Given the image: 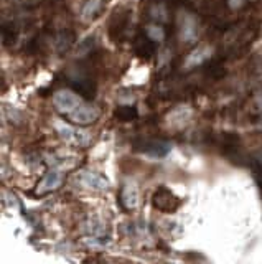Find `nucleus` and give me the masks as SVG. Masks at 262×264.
Returning <instances> with one entry per match:
<instances>
[{
  "label": "nucleus",
  "instance_id": "nucleus-6",
  "mask_svg": "<svg viewBox=\"0 0 262 264\" xmlns=\"http://www.w3.org/2000/svg\"><path fill=\"white\" fill-rule=\"evenodd\" d=\"M180 200L173 195L172 190H168L165 187H160L158 190L153 193V205L162 211H173L178 206Z\"/></svg>",
  "mask_w": 262,
  "mask_h": 264
},
{
  "label": "nucleus",
  "instance_id": "nucleus-3",
  "mask_svg": "<svg viewBox=\"0 0 262 264\" xmlns=\"http://www.w3.org/2000/svg\"><path fill=\"white\" fill-rule=\"evenodd\" d=\"M135 150L147 157L152 159H162L172 150L170 142H165V140H142V142L135 144Z\"/></svg>",
  "mask_w": 262,
  "mask_h": 264
},
{
  "label": "nucleus",
  "instance_id": "nucleus-7",
  "mask_svg": "<svg viewBox=\"0 0 262 264\" xmlns=\"http://www.w3.org/2000/svg\"><path fill=\"white\" fill-rule=\"evenodd\" d=\"M64 180V175L61 170H50L46 175L43 177V180L38 183L36 187V193L38 195H45V193H50V192H55L56 188L61 187V183Z\"/></svg>",
  "mask_w": 262,
  "mask_h": 264
},
{
  "label": "nucleus",
  "instance_id": "nucleus-13",
  "mask_svg": "<svg viewBox=\"0 0 262 264\" xmlns=\"http://www.w3.org/2000/svg\"><path fill=\"white\" fill-rule=\"evenodd\" d=\"M153 43L155 41L150 40V41H147V40H139V43H137V48H135V51L140 55V56H145V58H150V56L155 53V46H153Z\"/></svg>",
  "mask_w": 262,
  "mask_h": 264
},
{
  "label": "nucleus",
  "instance_id": "nucleus-1",
  "mask_svg": "<svg viewBox=\"0 0 262 264\" xmlns=\"http://www.w3.org/2000/svg\"><path fill=\"white\" fill-rule=\"evenodd\" d=\"M55 127H56V132L58 135L61 137V140H64L66 144L69 145H74V147H87L91 144V134L84 129H79V127H74V126H69L66 122H59L56 121L55 122Z\"/></svg>",
  "mask_w": 262,
  "mask_h": 264
},
{
  "label": "nucleus",
  "instance_id": "nucleus-4",
  "mask_svg": "<svg viewBox=\"0 0 262 264\" xmlns=\"http://www.w3.org/2000/svg\"><path fill=\"white\" fill-rule=\"evenodd\" d=\"M69 116V121L73 124H78V126H87V124H92V122L97 121L99 117V111L97 107H94L92 104H79L76 109H74Z\"/></svg>",
  "mask_w": 262,
  "mask_h": 264
},
{
  "label": "nucleus",
  "instance_id": "nucleus-11",
  "mask_svg": "<svg viewBox=\"0 0 262 264\" xmlns=\"http://www.w3.org/2000/svg\"><path fill=\"white\" fill-rule=\"evenodd\" d=\"M101 8H102V0H87L86 5L83 7V20L92 22L99 15Z\"/></svg>",
  "mask_w": 262,
  "mask_h": 264
},
{
  "label": "nucleus",
  "instance_id": "nucleus-8",
  "mask_svg": "<svg viewBox=\"0 0 262 264\" xmlns=\"http://www.w3.org/2000/svg\"><path fill=\"white\" fill-rule=\"evenodd\" d=\"M209 56H211V48H208V46H200V48L191 51L188 55V58L185 60V68L190 69V68H195V66L203 65L204 61L209 60Z\"/></svg>",
  "mask_w": 262,
  "mask_h": 264
},
{
  "label": "nucleus",
  "instance_id": "nucleus-14",
  "mask_svg": "<svg viewBox=\"0 0 262 264\" xmlns=\"http://www.w3.org/2000/svg\"><path fill=\"white\" fill-rule=\"evenodd\" d=\"M145 32H147L148 38L153 40L155 43H160V41L165 40V32H163V28L160 25H148L145 28Z\"/></svg>",
  "mask_w": 262,
  "mask_h": 264
},
{
  "label": "nucleus",
  "instance_id": "nucleus-9",
  "mask_svg": "<svg viewBox=\"0 0 262 264\" xmlns=\"http://www.w3.org/2000/svg\"><path fill=\"white\" fill-rule=\"evenodd\" d=\"M120 201L127 210H134L139 205V190L134 183H127L120 193Z\"/></svg>",
  "mask_w": 262,
  "mask_h": 264
},
{
  "label": "nucleus",
  "instance_id": "nucleus-15",
  "mask_svg": "<svg viewBox=\"0 0 262 264\" xmlns=\"http://www.w3.org/2000/svg\"><path fill=\"white\" fill-rule=\"evenodd\" d=\"M56 45H58V51H66L69 46L73 45V35L71 33H61V35L56 38Z\"/></svg>",
  "mask_w": 262,
  "mask_h": 264
},
{
  "label": "nucleus",
  "instance_id": "nucleus-5",
  "mask_svg": "<svg viewBox=\"0 0 262 264\" xmlns=\"http://www.w3.org/2000/svg\"><path fill=\"white\" fill-rule=\"evenodd\" d=\"M78 180L84 188L92 190V192H104L109 188V182H107L104 177L96 172H91V170H83L79 173Z\"/></svg>",
  "mask_w": 262,
  "mask_h": 264
},
{
  "label": "nucleus",
  "instance_id": "nucleus-12",
  "mask_svg": "<svg viewBox=\"0 0 262 264\" xmlns=\"http://www.w3.org/2000/svg\"><path fill=\"white\" fill-rule=\"evenodd\" d=\"M137 116H139V112H137V109H135L134 106H120L119 109H116V117H117L119 121H122V122L132 121Z\"/></svg>",
  "mask_w": 262,
  "mask_h": 264
},
{
  "label": "nucleus",
  "instance_id": "nucleus-10",
  "mask_svg": "<svg viewBox=\"0 0 262 264\" xmlns=\"http://www.w3.org/2000/svg\"><path fill=\"white\" fill-rule=\"evenodd\" d=\"M181 38L188 43H193V41L198 38V23L193 17L186 15L181 22Z\"/></svg>",
  "mask_w": 262,
  "mask_h": 264
},
{
  "label": "nucleus",
  "instance_id": "nucleus-2",
  "mask_svg": "<svg viewBox=\"0 0 262 264\" xmlns=\"http://www.w3.org/2000/svg\"><path fill=\"white\" fill-rule=\"evenodd\" d=\"M53 104L63 114H71L81 104V98L71 89H59L53 94Z\"/></svg>",
  "mask_w": 262,
  "mask_h": 264
},
{
  "label": "nucleus",
  "instance_id": "nucleus-16",
  "mask_svg": "<svg viewBox=\"0 0 262 264\" xmlns=\"http://www.w3.org/2000/svg\"><path fill=\"white\" fill-rule=\"evenodd\" d=\"M246 3V0H228V5L231 7V8H241L242 5Z\"/></svg>",
  "mask_w": 262,
  "mask_h": 264
}]
</instances>
